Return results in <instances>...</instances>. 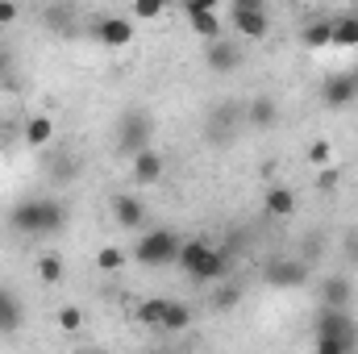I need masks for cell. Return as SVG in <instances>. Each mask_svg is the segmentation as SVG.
<instances>
[{"mask_svg": "<svg viewBox=\"0 0 358 354\" xmlns=\"http://www.w3.org/2000/svg\"><path fill=\"white\" fill-rule=\"evenodd\" d=\"M8 225L25 238H46V234H59L67 225V208L59 200H21L8 213Z\"/></svg>", "mask_w": 358, "mask_h": 354, "instance_id": "6da1fadb", "label": "cell"}, {"mask_svg": "<svg viewBox=\"0 0 358 354\" xmlns=\"http://www.w3.org/2000/svg\"><path fill=\"white\" fill-rule=\"evenodd\" d=\"M179 267H183V275L196 279V283H217V279L229 275V255L217 250V246L204 242V238H192V242L179 246Z\"/></svg>", "mask_w": 358, "mask_h": 354, "instance_id": "7a4b0ae2", "label": "cell"}, {"mask_svg": "<svg viewBox=\"0 0 358 354\" xmlns=\"http://www.w3.org/2000/svg\"><path fill=\"white\" fill-rule=\"evenodd\" d=\"M179 234L176 229H146L134 246V259L142 267H171L179 263Z\"/></svg>", "mask_w": 358, "mask_h": 354, "instance_id": "3957f363", "label": "cell"}, {"mask_svg": "<svg viewBox=\"0 0 358 354\" xmlns=\"http://www.w3.org/2000/svg\"><path fill=\"white\" fill-rule=\"evenodd\" d=\"M150 134H155L150 113L134 108V113H125V117H121V125H117V146H121L129 159H138L142 150H150Z\"/></svg>", "mask_w": 358, "mask_h": 354, "instance_id": "277c9868", "label": "cell"}, {"mask_svg": "<svg viewBox=\"0 0 358 354\" xmlns=\"http://www.w3.org/2000/svg\"><path fill=\"white\" fill-rule=\"evenodd\" d=\"M229 17H234V29H238V34H246V38H267L271 21H267L263 0H238V4L229 8Z\"/></svg>", "mask_w": 358, "mask_h": 354, "instance_id": "5b68a950", "label": "cell"}, {"mask_svg": "<svg viewBox=\"0 0 358 354\" xmlns=\"http://www.w3.org/2000/svg\"><path fill=\"white\" fill-rule=\"evenodd\" d=\"M317 338H342L358 346V321L350 317V309H321L317 313Z\"/></svg>", "mask_w": 358, "mask_h": 354, "instance_id": "8992f818", "label": "cell"}, {"mask_svg": "<svg viewBox=\"0 0 358 354\" xmlns=\"http://www.w3.org/2000/svg\"><path fill=\"white\" fill-rule=\"evenodd\" d=\"M358 96V80L350 71H334L325 84H321V100H325V108H346V104H355Z\"/></svg>", "mask_w": 358, "mask_h": 354, "instance_id": "52a82bcc", "label": "cell"}, {"mask_svg": "<svg viewBox=\"0 0 358 354\" xmlns=\"http://www.w3.org/2000/svg\"><path fill=\"white\" fill-rule=\"evenodd\" d=\"M267 283L271 288H300V283H308V267L300 259H275L267 267Z\"/></svg>", "mask_w": 358, "mask_h": 354, "instance_id": "ba28073f", "label": "cell"}, {"mask_svg": "<svg viewBox=\"0 0 358 354\" xmlns=\"http://www.w3.org/2000/svg\"><path fill=\"white\" fill-rule=\"evenodd\" d=\"M238 59H242V50H238V42H229V38H217V42H208V50H204V63H208L217 76H229V71L238 67Z\"/></svg>", "mask_w": 358, "mask_h": 354, "instance_id": "9c48e42d", "label": "cell"}, {"mask_svg": "<svg viewBox=\"0 0 358 354\" xmlns=\"http://www.w3.org/2000/svg\"><path fill=\"white\" fill-rule=\"evenodd\" d=\"M350 300H355V283L346 275H329L321 283V309H350Z\"/></svg>", "mask_w": 358, "mask_h": 354, "instance_id": "30bf717a", "label": "cell"}, {"mask_svg": "<svg viewBox=\"0 0 358 354\" xmlns=\"http://www.w3.org/2000/svg\"><path fill=\"white\" fill-rule=\"evenodd\" d=\"M238 121H242V108L221 104V108L208 117V142H229V138H234V129H238Z\"/></svg>", "mask_w": 358, "mask_h": 354, "instance_id": "8fae6325", "label": "cell"}, {"mask_svg": "<svg viewBox=\"0 0 358 354\" xmlns=\"http://www.w3.org/2000/svg\"><path fill=\"white\" fill-rule=\"evenodd\" d=\"M113 217L125 225V229H142L146 225V204L138 196H113Z\"/></svg>", "mask_w": 358, "mask_h": 354, "instance_id": "7c38bea8", "label": "cell"}, {"mask_svg": "<svg viewBox=\"0 0 358 354\" xmlns=\"http://www.w3.org/2000/svg\"><path fill=\"white\" fill-rule=\"evenodd\" d=\"M242 117H246V125H255V129H271V125L279 121V104H275L271 96H255V100L242 108Z\"/></svg>", "mask_w": 358, "mask_h": 354, "instance_id": "4fadbf2b", "label": "cell"}, {"mask_svg": "<svg viewBox=\"0 0 358 354\" xmlns=\"http://www.w3.org/2000/svg\"><path fill=\"white\" fill-rule=\"evenodd\" d=\"M25 325V309H21V300L8 292V288H0V334H17Z\"/></svg>", "mask_w": 358, "mask_h": 354, "instance_id": "5bb4252c", "label": "cell"}, {"mask_svg": "<svg viewBox=\"0 0 358 354\" xmlns=\"http://www.w3.org/2000/svg\"><path fill=\"white\" fill-rule=\"evenodd\" d=\"M96 38H100L104 46H125V42L134 38V25H129L125 17H104V21L96 25Z\"/></svg>", "mask_w": 358, "mask_h": 354, "instance_id": "9a60e30c", "label": "cell"}, {"mask_svg": "<svg viewBox=\"0 0 358 354\" xmlns=\"http://www.w3.org/2000/svg\"><path fill=\"white\" fill-rule=\"evenodd\" d=\"M163 167H167L163 155L150 146V150H142V155L134 159V179H138V183H159V179H163Z\"/></svg>", "mask_w": 358, "mask_h": 354, "instance_id": "2e32d148", "label": "cell"}, {"mask_svg": "<svg viewBox=\"0 0 358 354\" xmlns=\"http://www.w3.org/2000/svg\"><path fill=\"white\" fill-rule=\"evenodd\" d=\"M42 21H46L50 29H59V34H71V29H76V8H71V4H46V8H42Z\"/></svg>", "mask_w": 358, "mask_h": 354, "instance_id": "e0dca14e", "label": "cell"}, {"mask_svg": "<svg viewBox=\"0 0 358 354\" xmlns=\"http://www.w3.org/2000/svg\"><path fill=\"white\" fill-rule=\"evenodd\" d=\"M267 213H271V217H292V213H296V192H292V187H283V183H279V187H271V192H267Z\"/></svg>", "mask_w": 358, "mask_h": 354, "instance_id": "ac0fdd59", "label": "cell"}, {"mask_svg": "<svg viewBox=\"0 0 358 354\" xmlns=\"http://www.w3.org/2000/svg\"><path fill=\"white\" fill-rule=\"evenodd\" d=\"M187 325H192V309L179 304V300H167V309H163V330H167V334H183Z\"/></svg>", "mask_w": 358, "mask_h": 354, "instance_id": "d6986e66", "label": "cell"}, {"mask_svg": "<svg viewBox=\"0 0 358 354\" xmlns=\"http://www.w3.org/2000/svg\"><path fill=\"white\" fill-rule=\"evenodd\" d=\"M329 46H358V13H346L334 21V42Z\"/></svg>", "mask_w": 358, "mask_h": 354, "instance_id": "ffe728a7", "label": "cell"}, {"mask_svg": "<svg viewBox=\"0 0 358 354\" xmlns=\"http://www.w3.org/2000/svg\"><path fill=\"white\" fill-rule=\"evenodd\" d=\"M192 29H196L200 38L217 42V38H221V17H217V8H213V13H192Z\"/></svg>", "mask_w": 358, "mask_h": 354, "instance_id": "44dd1931", "label": "cell"}, {"mask_svg": "<svg viewBox=\"0 0 358 354\" xmlns=\"http://www.w3.org/2000/svg\"><path fill=\"white\" fill-rule=\"evenodd\" d=\"M50 138H55V121H50V117H34V121L25 125V142H29V146H46Z\"/></svg>", "mask_w": 358, "mask_h": 354, "instance_id": "7402d4cb", "label": "cell"}, {"mask_svg": "<svg viewBox=\"0 0 358 354\" xmlns=\"http://www.w3.org/2000/svg\"><path fill=\"white\" fill-rule=\"evenodd\" d=\"M300 38H304V46H313V50H317V46H329V42H334V21H313Z\"/></svg>", "mask_w": 358, "mask_h": 354, "instance_id": "603a6c76", "label": "cell"}, {"mask_svg": "<svg viewBox=\"0 0 358 354\" xmlns=\"http://www.w3.org/2000/svg\"><path fill=\"white\" fill-rule=\"evenodd\" d=\"M163 309H167V300H142L138 304V321L150 325V330H163Z\"/></svg>", "mask_w": 358, "mask_h": 354, "instance_id": "cb8c5ba5", "label": "cell"}, {"mask_svg": "<svg viewBox=\"0 0 358 354\" xmlns=\"http://www.w3.org/2000/svg\"><path fill=\"white\" fill-rule=\"evenodd\" d=\"M38 275H42V283H59L63 279V259L59 255H42L38 259Z\"/></svg>", "mask_w": 358, "mask_h": 354, "instance_id": "d4e9b609", "label": "cell"}, {"mask_svg": "<svg viewBox=\"0 0 358 354\" xmlns=\"http://www.w3.org/2000/svg\"><path fill=\"white\" fill-rule=\"evenodd\" d=\"M96 267H100V271H121V267H125V250H117V246H104V250L96 255Z\"/></svg>", "mask_w": 358, "mask_h": 354, "instance_id": "484cf974", "label": "cell"}, {"mask_svg": "<svg viewBox=\"0 0 358 354\" xmlns=\"http://www.w3.org/2000/svg\"><path fill=\"white\" fill-rule=\"evenodd\" d=\"M313 354H355V342H342V338H317V351Z\"/></svg>", "mask_w": 358, "mask_h": 354, "instance_id": "4316f807", "label": "cell"}, {"mask_svg": "<svg viewBox=\"0 0 358 354\" xmlns=\"http://www.w3.org/2000/svg\"><path fill=\"white\" fill-rule=\"evenodd\" d=\"M59 325H63V334H80V325H84V313H80L76 304H67V309L59 313Z\"/></svg>", "mask_w": 358, "mask_h": 354, "instance_id": "83f0119b", "label": "cell"}, {"mask_svg": "<svg viewBox=\"0 0 358 354\" xmlns=\"http://www.w3.org/2000/svg\"><path fill=\"white\" fill-rule=\"evenodd\" d=\"M134 17H138V21H159V17H163V4H159V0H138V4H134Z\"/></svg>", "mask_w": 358, "mask_h": 354, "instance_id": "f1b7e54d", "label": "cell"}, {"mask_svg": "<svg viewBox=\"0 0 358 354\" xmlns=\"http://www.w3.org/2000/svg\"><path fill=\"white\" fill-rule=\"evenodd\" d=\"M238 300H242L238 283H229V288H217V292H213V304H217V309H234Z\"/></svg>", "mask_w": 358, "mask_h": 354, "instance_id": "f546056e", "label": "cell"}, {"mask_svg": "<svg viewBox=\"0 0 358 354\" xmlns=\"http://www.w3.org/2000/svg\"><path fill=\"white\" fill-rule=\"evenodd\" d=\"M308 163L313 167H329V142H313L308 146Z\"/></svg>", "mask_w": 358, "mask_h": 354, "instance_id": "4dcf8cb0", "label": "cell"}, {"mask_svg": "<svg viewBox=\"0 0 358 354\" xmlns=\"http://www.w3.org/2000/svg\"><path fill=\"white\" fill-rule=\"evenodd\" d=\"M342 255H346V267H358V229H350V234H346Z\"/></svg>", "mask_w": 358, "mask_h": 354, "instance_id": "1f68e13d", "label": "cell"}, {"mask_svg": "<svg viewBox=\"0 0 358 354\" xmlns=\"http://www.w3.org/2000/svg\"><path fill=\"white\" fill-rule=\"evenodd\" d=\"M213 8H217V0H187V4H183L187 17H192V13H213Z\"/></svg>", "mask_w": 358, "mask_h": 354, "instance_id": "d6a6232c", "label": "cell"}, {"mask_svg": "<svg viewBox=\"0 0 358 354\" xmlns=\"http://www.w3.org/2000/svg\"><path fill=\"white\" fill-rule=\"evenodd\" d=\"M317 187H321V192H334V187H338V171H334V167H325L321 179H317Z\"/></svg>", "mask_w": 358, "mask_h": 354, "instance_id": "836d02e7", "label": "cell"}, {"mask_svg": "<svg viewBox=\"0 0 358 354\" xmlns=\"http://www.w3.org/2000/svg\"><path fill=\"white\" fill-rule=\"evenodd\" d=\"M17 13H21L17 4H8V0H0V25H13V21H17Z\"/></svg>", "mask_w": 358, "mask_h": 354, "instance_id": "e575fe53", "label": "cell"}, {"mask_svg": "<svg viewBox=\"0 0 358 354\" xmlns=\"http://www.w3.org/2000/svg\"><path fill=\"white\" fill-rule=\"evenodd\" d=\"M8 63H13V55H8V46H0V76L8 71Z\"/></svg>", "mask_w": 358, "mask_h": 354, "instance_id": "d590c367", "label": "cell"}, {"mask_svg": "<svg viewBox=\"0 0 358 354\" xmlns=\"http://www.w3.org/2000/svg\"><path fill=\"white\" fill-rule=\"evenodd\" d=\"M346 71H350V76H355V80H358V63H355V67H346Z\"/></svg>", "mask_w": 358, "mask_h": 354, "instance_id": "8d00e7d4", "label": "cell"}, {"mask_svg": "<svg viewBox=\"0 0 358 354\" xmlns=\"http://www.w3.org/2000/svg\"><path fill=\"white\" fill-rule=\"evenodd\" d=\"M88 354H100V351H88Z\"/></svg>", "mask_w": 358, "mask_h": 354, "instance_id": "74e56055", "label": "cell"}]
</instances>
